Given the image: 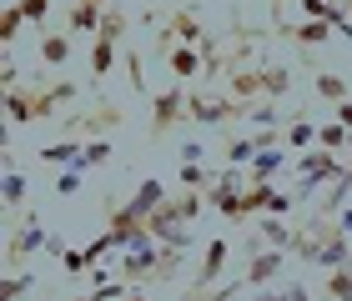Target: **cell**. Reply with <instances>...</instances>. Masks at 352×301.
<instances>
[{
  "label": "cell",
  "mask_w": 352,
  "mask_h": 301,
  "mask_svg": "<svg viewBox=\"0 0 352 301\" xmlns=\"http://www.w3.org/2000/svg\"><path fill=\"white\" fill-rule=\"evenodd\" d=\"M257 236H262V241H267V246H277V251H292V246H297V231H292V226H287V221H282V216H267V221H262V226H257Z\"/></svg>",
  "instance_id": "16"
},
{
  "label": "cell",
  "mask_w": 352,
  "mask_h": 301,
  "mask_svg": "<svg viewBox=\"0 0 352 301\" xmlns=\"http://www.w3.org/2000/svg\"><path fill=\"white\" fill-rule=\"evenodd\" d=\"M126 81H131V91L146 96V71H141V56L136 51H126Z\"/></svg>",
  "instance_id": "32"
},
{
  "label": "cell",
  "mask_w": 352,
  "mask_h": 301,
  "mask_svg": "<svg viewBox=\"0 0 352 301\" xmlns=\"http://www.w3.org/2000/svg\"><path fill=\"white\" fill-rule=\"evenodd\" d=\"M81 141H56V146H41L36 156H41V166H76L81 161Z\"/></svg>",
  "instance_id": "17"
},
{
  "label": "cell",
  "mask_w": 352,
  "mask_h": 301,
  "mask_svg": "<svg viewBox=\"0 0 352 301\" xmlns=\"http://www.w3.org/2000/svg\"><path fill=\"white\" fill-rule=\"evenodd\" d=\"M347 161H352V136H347Z\"/></svg>",
  "instance_id": "39"
},
{
  "label": "cell",
  "mask_w": 352,
  "mask_h": 301,
  "mask_svg": "<svg viewBox=\"0 0 352 301\" xmlns=\"http://www.w3.org/2000/svg\"><path fill=\"white\" fill-rule=\"evenodd\" d=\"M282 266H287V256L277 246H267V251H257L252 256V266H247V276H242V287L247 291H262V287H277V276H282Z\"/></svg>",
  "instance_id": "7"
},
{
  "label": "cell",
  "mask_w": 352,
  "mask_h": 301,
  "mask_svg": "<svg viewBox=\"0 0 352 301\" xmlns=\"http://www.w3.org/2000/svg\"><path fill=\"white\" fill-rule=\"evenodd\" d=\"M227 261H232V241L212 236V241L201 246V266H197V281L186 287V301H201V296H212V287L221 281V272H227Z\"/></svg>",
  "instance_id": "3"
},
{
  "label": "cell",
  "mask_w": 352,
  "mask_h": 301,
  "mask_svg": "<svg viewBox=\"0 0 352 301\" xmlns=\"http://www.w3.org/2000/svg\"><path fill=\"white\" fill-rule=\"evenodd\" d=\"M131 301H146V296H141V291H131Z\"/></svg>",
  "instance_id": "40"
},
{
  "label": "cell",
  "mask_w": 352,
  "mask_h": 301,
  "mask_svg": "<svg viewBox=\"0 0 352 301\" xmlns=\"http://www.w3.org/2000/svg\"><path fill=\"white\" fill-rule=\"evenodd\" d=\"M106 161H111V141L96 136V141H86V151H81V161H76V166H81V171H101Z\"/></svg>",
  "instance_id": "26"
},
{
  "label": "cell",
  "mask_w": 352,
  "mask_h": 301,
  "mask_svg": "<svg viewBox=\"0 0 352 301\" xmlns=\"http://www.w3.org/2000/svg\"><path fill=\"white\" fill-rule=\"evenodd\" d=\"M21 201H25V176L15 171V156L6 151V211H15Z\"/></svg>",
  "instance_id": "24"
},
{
  "label": "cell",
  "mask_w": 352,
  "mask_h": 301,
  "mask_svg": "<svg viewBox=\"0 0 352 301\" xmlns=\"http://www.w3.org/2000/svg\"><path fill=\"white\" fill-rule=\"evenodd\" d=\"M347 166H352V161H342L338 151H322V146H317V151H302V156H297V171H302V181H312V186H322V181H342V176H347Z\"/></svg>",
  "instance_id": "5"
},
{
  "label": "cell",
  "mask_w": 352,
  "mask_h": 301,
  "mask_svg": "<svg viewBox=\"0 0 352 301\" xmlns=\"http://www.w3.org/2000/svg\"><path fill=\"white\" fill-rule=\"evenodd\" d=\"M126 30H131V15H126L121 5H106V21H101V30H96V36H106V40H126Z\"/></svg>",
  "instance_id": "23"
},
{
  "label": "cell",
  "mask_w": 352,
  "mask_h": 301,
  "mask_svg": "<svg viewBox=\"0 0 352 301\" xmlns=\"http://www.w3.org/2000/svg\"><path fill=\"white\" fill-rule=\"evenodd\" d=\"M166 196H171V191H166V186H162V181H156V176H146V181H141V186H136V196H131V201H126V206H131V216H136V221H151V211H156V206H162Z\"/></svg>",
  "instance_id": "10"
},
{
  "label": "cell",
  "mask_w": 352,
  "mask_h": 301,
  "mask_svg": "<svg viewBox=\"0 0 352 301\" xmlns=\"http://www.w3.org/2000/svg\"><path fill=\"white\" fill-rule=\"evenodd\" d=\"M111 71H116V40L96 36L91 40V81H106Z\"/></svg>",
  "instance_id": "15"
},
{
  "label": "cell",
  "mask_w": 352,
  "mask_h": 301,
  "mask_svg": "<svg viewBox=\"0 0 352 301\" xmlns=\"http://www.w3.org/2000/svg\"><path fill=\"white\" fill-rule=\"evenodd\" d=\"M287 296H292V301H312V296H307V287H302V281H292V287H287Z\"/></svg>",
  "instance_id": "37"
},
{
  "label": "cell",
  "mask_w": 352,
  "mask_h": 301,
  "mask_svg": "<svg viewBox=\"0 0 352 301\" xmlns=\"http://www.w3.org/2000/svg\"><path fill=\"white\" fill-rule=\"evenodd\" d=\"M252 301H292V296H287V287H262L252 291Z\"/></svg>",
  "instance_id": "35"
},
{
  "label": "cell",
  "mask_w": 352,
  "mask_h": 301,
  "mask_svg": "<svg viewBox=\"0 0 352 301\" xmlns=\"http://www.w3.org/2000/svg\"><path fill=\"white\" fill-rule=\"evenodd\" d=\"M277 171H287V151L272 146V151H257V161L247 166V181H252V186H272Z\"/></svg>",
  "instance_id": "13"
},
{
  "label": "cell",
  "mask_w": 352,
  "mask_h": 301,
  "mask_svg": "<svg viewBox=\"0 0 352 301\" xmlns=\"http://www.w3.org/2000/svg\"><path fill=\"white\" fill-rule=\"evenodd\" d=\"M297 256L317 266V272H338V266L352 261V236L327 216H307V226H297Z\"/></svg>",
  "instance_id": "1"
},
{
  "label": "cell",
  "mask_w": 352,
  "mask_h": 301,
  "mask_svg": "<svg viewBox=\"0 0 352 301\" xmlns=\"http://www.w3.org/2000/svg\"><path fill=\"white\" fill-rule=\"evenodd\" d=\"M91 256H86V251H66V256H60V272H66L71 281H81V276H91Z\"/></svg>",
  "instance_id": "28"
},
{
  "label": "cell",
  "mask_w": 352,
  "mask_h": 301,
  "mask_svg": "<svg viewBox=\"0 0 352 301\" xmlns=\"http://www.w3.org/2000/svg\"><path fill=\"white\" fill-rule=\"evenodd\" d=\"M21 10H25V21L41 30V25H45V15H51V0H21Z\"/></svg>",
  "instance_id": "33"
},
{
  "label": "cell",
  "mask_w": 352,
  "mask_h": 301,
  "mask_svg": "<svg viewBox=\"0 0 352 301\" xmlns=\"http://www.w3.org/2000/svg\"><path fill=\"white\" fill-rule=\"evenodd\" d=\"M166 66H171V75H176V81H191V75H201V66H206V56L197 51V45H171V51H166Z\"/></svg>",
  "instance_id": "11"
},
{
  "label": "cell",
  "mask_w": 352,
  "mask_h": 301,
  "mask_svg": "<svg viewBox=\"0 0 352 301\" xmlns=\"http://www.w3.org/2000/svg\"><path fill=\"white\" fill-rule=\"evenodd\" d=\"M41 60L56 66V71L71 60V36H66V30H45V36H41Z\"/></svg>",
  "instance_id": "14"
},
{
  "label": "cell",
  "mask_w": 352,
  "mask_h": 301,
  "mask_svg": "<svg viewBox=\"0 0 352 301\" xmlns=\"http://www.w3.org/2000/svg\"><path fill=\"white\" fill-rule=\"evenodd\" d=\"M347 136H352V131H347L338 116H332L327 125H317V146H322V151H347Z\"/></svg>",
  "instance_id": "25"
},
{
  "label": "cell",
  "mask_w": 352,
  "mask_h": 301,
  "mask_svg": "<svg viewBox=\"0 0 352 301\" xmlns=\"http://www.w3.org/2000/svg\"><path fill=\"white\" fill-rule=\"evenodd\" d=\"M30 21L21 10V0H6V10H0V45H15V36H21Z\"/></svg>",
  "instance_id": "19"
},
{
  "label": "cell",
  "mask_w": 352,
  "mask_h": 301,
  "mask_svg": "<svg viewBox=\"0 0 352 301\" xmlns=\"http://www.w3.org/2000/svg\"><path fill=\"white\" fill-rule=\"evenodd\" d=\"M317 96H322V101H332V106H342V101H352V86L342 81V75L338 71H317Z\"/></svg>",
  "instance_id": "18"
},
{
  "label": "cell",
  "mask_w": 352,
  "mask_h": 301,
  "mask_svg": "<svg viewBox=\"0 0 352 301\" xmlns=\"http://www.w3.org/2000/svg\"><path fill=\"white\" fill-rule=\"evenodd\" d=\"M347 10H352V0H347Z\"/></svg>",
  "instance_id": "41"
},
{
  "label": "cell",
  "mask_w": 352,
  "mask_h": 301,
  "mask_svg": "<svg viewBox=\"0 0 352 301\" xmlns=\"http://www.w3.org/2000/svg\"><path fill=\"white\" fill-rule=\"evenodd\" d=\"M257 151H262V141H257V136H236V141H232V146L221 151V156H227V166H236V171H242V166H252V161H257Z\"/></svg>",
  "instance_id": "22"
},
{
  "label": "cell",
  "mask_w": 352,
  "mask_h": 301,
  "mask_svg": "<svg viewBox=\"0 0 352 301\" xmlns=\"http://www.w3.org/2000/svg\"><path fill=\"white\" fill-rule=\"evenodd\" d=\"M81 176H86L81 166H60V176H56V196H76V191H81Z\"/></svg>",
  "instance_id": "30"
},
{
  "label": "cell",
  "mask_w": 352,
  "mask_h": 301,
  "mask_svg": "<svg viewBox=\"0 0 352 301\" xmlns=\"http://www.w3.org/2000/svg\"><path fill=\"white\" fill-rule=\"evenodd\" d=\"M338 121H342L347 131H352V101H342V106H338Z\"/></svg>",
  "instance_id": "38"
},
{
  "label": "cell",
  "mask_w": 352,
  "mask_h": 301,
  "mask_svg": "<svg viewBox=\"0 0 352 301\" xmlns=\"http://www.w3.org/2000/svg\"><path fill=\"white\" fill-rule=\"evenodd\" d=\"M287 86H292V71H282V66H267L262 71V91H267V96H282Z\"/></svg>",
  "instance_id": "29"
},
{
  "label": "cell",
  "mask_w": 352,
  "mask_h": 301,
  "mask_svg": "<svg viewBox=\"0 0 352 301\" xmlns=\"http://www.w3.org/2000/svg\"><path fill=\"white\" fill-rule=\"evenodd\" d=\"M45 241H51V231L41 226V216H30L21 231L10 236V246H6V256H10V266H21L25 256H36V251H45Z\"/></svg>",
  "instance_id": "8"
},
{
  "label": "cell",
  "mask_w": 352,
  "mask_h": 301,
  "mask_svg": "<svg viewBox=\"0 0 352 301\" xmlns=\"http://www.w3.org/2000/svg\"><path fill=\"white\" fill-rule=\"evenodd\" d=\"M252 106H242V101H206V96H191V106H186V121L191 125H232V121H242Z\"/></svg>",
  "instance_id": "6"
},
{
  "label": "cell",
  "mask_w": 352,
  "mask_h": 301,
  "mask_svg": "<svg viewBox=\"0 0 352 301\" xmlns=\"http://www.w3.org/2000/svg\"><path fill=\"white\" fill-rule=\"evenodd\" d=\"M106 21V0H76L71 15H66V30L71 36H96Z\"/></svg>",
  "instance_id": "9"
},
{
  "label": "cell",
  "mask_w": 352,
  "mask_h": 301,
  "mask_svg": "<svg viewBox=\"0 0 352 301\" xmlns=\"http://www.w3.org/2000/svg\"><path fill=\"white\" fill-rule=\"evenodd\" d=\"M282 146H287V151H312V146H317V125L297 116V121L282 131Z\"/></svg>",
  "instance_id": "20"
},
{
  "label": "cell",
  "mask_w": 352,
  "mask_h": 301,
  "mask_svg": "<svg viewBox=\"0 0 352 301\" xmlns=\"http://www.w3.org/2000/svg\"><path fill=\"white\" fill-rule=\"evenodd\" d=\"M282 36H292L297 45H322L332 36V25L327 21H302V25H282Z\"/></svg>",
  "instance_id": "21"
},
{
  "label": "cell",
  "mask_w": 352,
  "mask_h": 301,
  "mask_svg": "<svg viewBox=\"0 0 352 301\" xmlns=\"http://www.w3.org/2000/svg\"><path fill=\"white\" fill-rule=\"evenodd\" d=\"M247 116H252V121H257V125H262V131H277V110H272V106H252V110H247Z\"/></svg>",
  "instance_id": "34"
},
{
  "label": "cell",
  "mask_w": 352,
  "mask_h": 301,
  "mask_svg": "<svg viewBox=\"0 0 352 301\" xmlns=\"http://www.w3.org/2000/svg\"><path fill=\"white\" fill-rule=\"evenodd\" d=\"M76 96V86L71 81H60V86H51V91H6V116H10V125H30V121H45V116H56V106H66Z\"/></svg>",
  "instance_id": "2"
},
{
  "label": "cell",
  "mask_w": 352,
  "mask_h": 301,
  "mask_svg": "<svg viewBox=\"0 0 352 301\" xmlns=\"http://www.w3.org/2000/svg\"><path fill=\"white\" fill-rule=\"evenodd\" d=\"M186 106H191V96L182 91V81L166 86V91H156V96H151V121H146L151 141H156V136H166L176 121H186Z\"/></svg>",
  "instance_id": "4"
},
{
  "label": "cell",
  "mask_w": 352,
  "mask_h": 301,
  "mask_svg": "<svg viewBox=\"0 0 352 301\" xmlns=\"http://www.w3.org/2000/svg\"><path fill=\"white\" fill-rule=\"evenodd\" d=\"M182 186H186V191H212V186H217V176H212V171H206V166L197 161V166H182Z\"/></svg>",
  "instance_id": "27"
},
{
  "label": "cell",
  "mask_w": 352,
  "mask_h": 301,
  "mask_svg": "<svg viewBox=\"0 0 352 301\" xmlns=\"http://www.w3.org/2000/svg\"><path fill=\"white\" fill-rule=\"evenodd\" d=\"M111 125H121V106H96V116H71V121H66V131H71V136H81V131L106 136Z\"/></svg>",
  "instance_id": "12"
},
{
  "label": "cell",
  "mask_w": 352,
  "mask_h": 301,
  "mask_svg": "<svg viewBox=\"0 0 352 301\" xmlns=\"http://www.w3.org/2000/svg\"><path fill=\"white\" fill-rule=\"evenodd\" d=\"M66 251H71V246L60 241V236H51V241H45V256H56V261H60V256H66Z\"/></svg>",
  "instance_id": "36"
},
{
  "label": "cell",
  "mask_w": 352,
  "mask_h": 301,
  "mask_svg": "<svg viewBox=\"0 0 352 301\" xmlns=\"http://www.w3.org/2000/svg\"><path fill=\"white\" fill-rule=\"evenodd\" d=\"M30 287H36V276H30V272H10L6 276V301H21Z\"/></svg>",
  "instance_id": "31"
}]
</instances>
